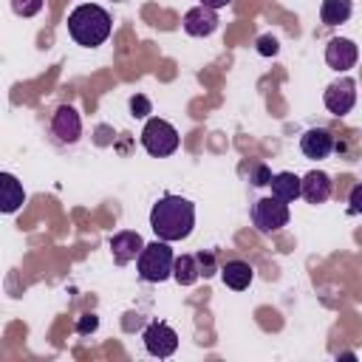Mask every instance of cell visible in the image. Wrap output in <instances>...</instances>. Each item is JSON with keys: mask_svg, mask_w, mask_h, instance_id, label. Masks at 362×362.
Wrapping results in <instances>:
<instances>
[{"mask_svg": "<svg viewBox=\"0 0 362 362\" xmlns=\"http://www.w3.org/2000/svg\"><path fill=\"white\" fill-rule=\"evenodd\" d=\"M322 102H325V107H328L334 116L351 113V107H354V102H356V82H354L351 76H342V79L331 82V85L325 88V93H322Z\"/></svg>", "mask_w": 362, "mask_h": 362, "instance_id": "7", "label": "cell"}, {"mask_svg": "<svg viewBox=\"0 0 362 362\" xmlns=\"http://www.w3.org/2000/svg\"><path fill=\"white\" fill-rule=\"evenodd\" d=\"M198 263H201V274H204V277H209V274H212V269H215L212 255H204V252H201V255H198Z\"/></svg>", "mask_w": 362, "mask_h": 362, "instance_id": "25", "label": "cell"}, {"mask_svg": "<svg viewBox=\"0 0 362 362\" xmlns=\"http://www.w3.org/2000/svg\"><path fill=\"white\" fill-rule=\"evenodd\" d=\"M144 339V348L150 356H158V359H167L178 351V334L167 325V322H150L141 334Z\"/></svg>", "mask_w": 362, "mask_h": 362, "instance_id": "6", "label": "cell"}, {"mask_svg": "<svg viewBox=\"0 0 362 362\" xmlns=\"http://www.w3.org/2000/svg\"><path fill=\"white\" fill-rule=\"evenodd\" d=\"M25 201V192H23V184L11 175V173H0V209L6 215L17 212Z\"/></svg>", "mask_w": 362, "mask_h": 362, "instance_id": "14", "label": "cell"}, {"mask_svg": "<svg viewBox=\"0 0 362 362\" xmlns=\"http://www.w3.org/2000/svg\"><path fill=\"white\" fill-rule=\"evenodd\" d=\"M252 223L263 235H272V232L283 229L288 223V204L283 198H277V195H269V198L255 201V206H252Z\"/></svg>", "mask_w": 362, "mask_h": 362, "instance_id": "5", "label": "cell"}, {"mask_svg": "<svg viewBox=\"0 0 362 362\" xmlns=\"http://www.w3.org/2000/svg\"><path fill=\"white\" fill-rule=\"evenodd\" d=\"M192 226H195V204L181 195L167 192L150 209V229L156 232V238H161L167 243L189 238Z\"/></svg>", "mask_w": 362, "mask_h": 362, "instance_id": "1", "label": "cell"}, {"mask_svg": "<svg viewBox=\"0 0 362 362\" xmlns=\"http://www.w3.org/2000/svg\"><path fill=\"white\" fill-rule=\"evenodd\" d=\"M331 195V178L322 170H311L303 175V198L308 204H325Z\"/></svg>", "mask_w": 362, "mask_h": 362, "instance_id": "13", "label": "cell"}, {"mask_svg": "<svg viewBox=\"0 0 362 362\" xmlns=\"http://www.w3.org/2000/svg\"><path fill=\"white\" fill-rule=\"evenodd\" d=\"M96 325H99V317L96 314H82L76 320V331L79 334H90V331H96Z\"/></svg>", "mask_w": 362, "mask_h": 362, "instance_id": "23", "label": "cell"}, {"mask_svg": "<svg viewBox=\"0 0 362 362\" xmlns=\"http://www.w3.org/2000/svg\"><path fill=\"white\" fill-rule=\"evenodd\" d=\"M198 3H201V6H209V8H215V11H218V8H223V6H229L232 0H198Z\"/></svg>", "mask_w": 362, "mask_h": 362, "instance_id": "26", "label": "cell"}, {"mask_svg": "<svg viewBox=\"0 0 362 362\" xmlns=\"http://www.w3.org/2000/svg\"><path fill=\"white\" fill-rule=\"evenodd\" d=\"M269 187H272V195L283 198L286 204L303 195V178H297L294 173H274Z\"/></svg>", "mask_w": 362, "mask_h": 362, "instance_id": "16", "label": "cell"}, {"mask_svg": "<svg viewBox=\"0 0 362 362\" xmlns=\"http://www.w3.org/2000/svg\"><path fill=\"white\" fill-rule=\"evenodd\" d=\"M249 181H252L255 187H266V184H272V170H269L266 164H255Z\"/></svg>", "mask_w": 362, "mask_h": 362, "instance_id": "22", "label": "cell"}, {"mask_svg": "<svg viewBox=\"0 0 362 362\" xmlns=\"http://www.w3.org/2000/svg\"><path fill=\"white\" fill-rule=\"evenodd\" d=\"M221 277H223V283H226L229 288L243 291V288H249V283L255 280V269H252L246 260H226V263L221 266Z\"/></svg>", "mask_w": 362, "mask_h": 362, "instance_id": "15", "label": "cell"}, {"mask_svg": "<svg viewBox=\"0 0 362 362\" xmlns=\"http://www.w3.org/2000/svg\"><path fill=\"white\" fill-rule=\"evenodd\" d=\"M150 99L144 96V93H136V96H130V113L136 116V119H144V116H150Z\"/></svg>", "mask_w": 362, "mask_h": 362, "instance_id": "20", "label": "cell"}, {"mask_svg": "<svg viewBox=\"0 0 362 362\" xmlns=\"http://www.w3.org/2000/svg\"><path fill=\"white\" fill-rule=\"evenodd\" d=\"M136 266H139V277L147 280V283H161L167 277H173V266H175V255L170 249L167 240L156 238L153 243H144L141 255L136 257Z\"/></svg>", "mask_w": 362, "mask_h": 362, "instance_id": "3", "label": "cell"}, {"mask_svg": "<svg viewBox=\"0 0 362 362\" xmlns=\"http://www.w3.org/2000/svg\"><path fill=\"white\" fill-rule=\"evenodd\" d=\"M141 249H144V240H141V235L133 232V229H122V232H116V235L110 238V252H113V260H116L119 266L136 260V257L141 255Z\"/></svg>", "mask_w": 362, "mask_h": 362, "instance_id": "10", "label": "cell"}, {"mask_svg": "<svg viewBox=\"0 0 362 362\" xmlns=\"http://www.w3.org/2000/svg\"><path fill=\"white\" fill-rule=\"evenodd\" d=\"M351 11H354L351 0H322V6H320V17H322V23H325V25L348 23Z\"/></svg>", "mask_w": 362, "mask_h": 362, "instance_id": "18", "label": "cell"}, {"mask_svg": "<svg viewBox=\"0 0 362 362\" xmlns=\"http://www.w3.org/2000/svg\"><path fill=\"white\" fill-rule=\"evenodd\" d=\"M178 130L167 122V119H158V116H153V119H147L144 122V130H141V144H144V150L150 153V156H156V158H164V156H173L175 150H178Z\"/></svg>", "mask_w": 362, "mask_h": 362, "instance_id": "4", "label": "cell"}, {"mask_svg": "<svg viewBox=\"0 0 362 362\" xmlns=\"http://www.w3.org/2000/svg\"><path fill=\"white\" fill-rule=\"evenodd\" d=\"M110 31H113V20H110V14H107L102 6H96V3H82V6H76V8L68 14V34H71L79 45H85V48L102 45V42L110 37Z\"/></svg>", "mask_w": 362, "mask_h": 362, "instance_id": "2", "label": "cell"}, {"mask_svg": "<svg viewBox=\"0 0 362 362\" xmlns=\"http://www.w3.org/2000/svg\"><path fill=\"white\" fill-rule=\"evenodd\" d=\"M348 209L354 212V215H362V184H356L354 189H351V195H348Z\"/></svg>", "mask_w": 362, "mask_h": 362, "instance_id": "24", "label": "cell"}, {"mask_svg": "<svg viewBox=\"0 0 362 362\" xmlns=\"http://www.w3.org/2000/svg\"><path fill=\"white\" fill-rule=\"evenodd\" d=\"M11 8L20 17H34V14H40L42 0H11Z\"/></svg>", "mask_w": 362, "mask_h": 362, "instance_id": "19", "label": "cell"}, {"mask_svg": "<svg viewBox=\"0 0 362 362\" xmlns=\"http://www.w3.org/2000/svg\"><path fill=\"white\" fill-rule=\"evenodd\" d=\"M300 150H303L305 158H314V161L328 158V153L334 150V136H331L325 127H311V130L303 133Z\"/></svg>", "mask_w": 362, "mask_h": 362, "instance_id": "12", "label": "cell"}, {"mask_svg": "<svg viewBox=\"0 0 362 362\" xmlns=\"http://www.w3.org/2000/svg\"><path fill=\"white\" fill-rule=\"evenodd\" d=\"M257 54L260 57H274L277 51H280V45H277V40L272 37V34H263V37H257Z\"/></svg>", "mask_w": 362, "mask_h": 362, "instance_id": "21", "label": "cell"}, {"mask_svg": "<svg viewBox=\"0 0 362 362\" xmlns=\"http://www.w3.org/2000/svg\"><path fill=\"white\" fill-rule=\"evenodd\" d=\"M184 31L189 34V37H209L215 28H218V14H215V8H209V6H195V8H189L187 14H184Z\"/></svg>", "mask_w": 362, "mask_h": 362, "instance_id": "11", "label": "cell"}, {"mask_svg": "<svg viewBox=\"0 0 362 362\" xmlns=\"http://www.w3.org/2000/svg\"><path fill=\"white\" fill-rule=\"evenodd\" d=\"M173 277H175L178 286H192V283L201 277V263H198V257H192V255H181V257H175Z\"/></svg>", "mask_w": 362, "mask_h": 362, "instance_id": "17", "label": "cell"}, {"mask_svg": "<svg viewBox=\"0 0 362 362\" xmlns=\"http://www.w3.org/2000/svg\"><path fill=\"white\" fill-rule=\"evenodd\" d=\"M51 130H54V136H57L62 144L79 141V136H82V119H79L76 107L59 105L57 113H54V119H51Z\"/></svg>", "mask_w": 362, "mask_h": 362, "instance_id": "8", "label": "cell"}, {"mask_svg": "<svg viewBox=\"0 0 362 362\" xmlns=\"http://www.w3.org/2000/svg\"><path fill=\"white\" fill-rule=\"evenodd\" d=\"M356 59H359V48H356L354 40H348V37L328 40V45H325V62H328V68L348 71V68L356 65Z\"/></svg>", "mask_w": 362, "mask_h": 362, "instance_id": "9", "label": "cell"}]
</instances>
